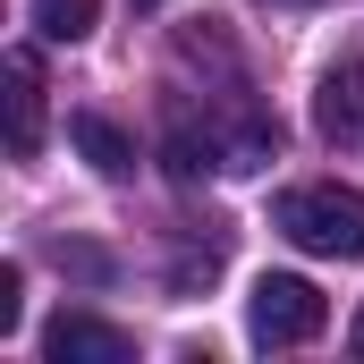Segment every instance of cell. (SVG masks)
Instances as JSON below:
<instances>
[{"mask_svg": "<svg viewBox=\"0 0 364 364\" xmlns=\"http://www.w3.org/2000/svg\"><path fill=\"white\" fill-rule=\"evenodd\" d=\"M272 220H279V237H296L305 255L364 263V195L356 186H288Z\"/></svg>", "mask_w": 364, "mask_h": 364, "instance_id": "1", "label": "cell"}, {"mask_svg": "<svg viewBox=\"0 0 364 364\" xmlns=\"http://www.w3.org/2000/svg\"><path fill=\"white\" fill-rule=\"evenodd\" d=\"M322 322H331V296L305 272H263L255 296H246V339L255 348H305V339H322Z\"/></svg>", "mask_w": 364, "mask_h": 364, "instance_id": "2", "label": "cell"}, {"mask_svg": "<svg viewBox=\"0 0 364 364\" xmlns=\"http://www.w3.org/2000/svg\"><path fill=\"white\" fill-rule=\"evenodd\" d=\"M43 356L51 364H136V339L119 322H102V314H60L43 331Z\"/></svg>", "mask_w": 364, "mask_h": 364, "instance_id": "3", "label": "cell"}, {"mask_svg": "<svg viewBox=\"0 0 364 364\" xmlns=\"http://www.w3.org/2000/svg\"><path fill=\"white\" fill-rule=\"evenodd\" d=\"M9 153L17 161L43 153V60L34 51H9Z\"/></svg>", "mask_w": 364, "mask_h": 364, "instance_id": "4", "label": "cell"}, {"mask_svg": "<svg viewBox=\"0 0 364 364\" xmlns=\"http://www.w3.org/2000/svg\"><path fill=\"white\" fill-rule=\"evenodd\" d=\"M314 127L331 136V144H348L364 127V60H339L331 77H322V93H314Z\"/></svg>", "mask_w": 364, "mask_h": 364, "instance_id": "5", "label": "cell"}, {"mask_svg": "<svg viewBox=\"0 0 364 364\" xmlns=\"http://www.w3.org/2000/svg\"><path fill=\"white\" fill-rule=\"evenodd\" d=\"M68 144L85 153L102 178H127V170H136V144H127V127H119V119H102V110H68Z\"/></svg>", "mask_w": 364, "mask_h": 364, "instance_id": "6", "label": "cell"}, {"mask_svg": "<svg viewBox=\"0 0 364 364\" xmlns=\"http://www.w3.org/2000/svg\"><path fill=\"white\" fill-rule=\"evenodd\" d=\"M34 26H43V43H85L93 0H34Z\"/></svg>", "mask_w": 364, "mask_h": 364, "instance_id": "7", "label": "cell"}, {"mask_svg": "<svg viewBox=\"0 0 364 364\" xmlns=\"http://www.w3.org/2000/svg\"><path fill=\"white\" fill-rule=\"evenodd\" d=\"M17 322H26V272L0 263V339H17Z\"/></svg>", "mask_w": 364, "mask_h": 364, "instance_id": "8", "label": "cell"}, {"mask_svg": "<svg viewBox=\"0 0 364 364\" xmlns=\"http://www.w3.org/2000/svg\"><path fill=\"white\" fill-rule=\"evenodd\" d=\"M348 348H356V356H364V305H356V322H348Z\"/></svg>", "mask_w": 364, "mask_h": 364, "instance_id": "9", "label": "cell"}, {"mask_svg": "<svg viewBox=\"0 0 364 364\" xmlns=\"http://www.w3.org/2000/svg\"><path fill=\"white\" fill-rule=\"evenodd\" d=\"M136 9H153V0H136Z\"/></svg>", "mask_w": 364, "mask_h": 364, "instance_id": "10", "label": "cell"}]
</instances>
